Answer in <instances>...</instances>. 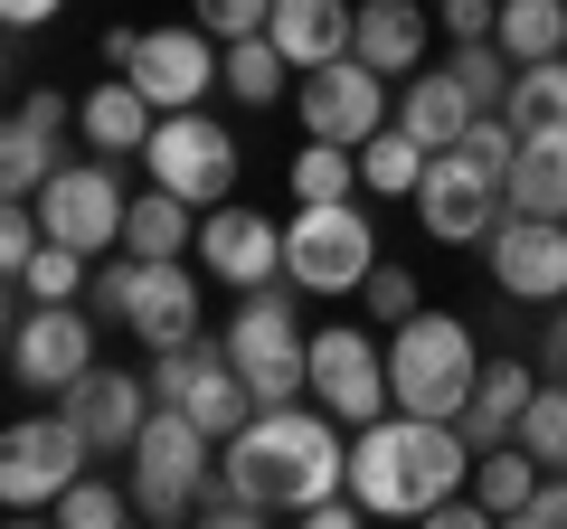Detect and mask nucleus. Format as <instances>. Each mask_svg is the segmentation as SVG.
Wrapping results in <instances>:
<instances>
[{
	"mask_svg": "<svg viewBox=\"0 0 567 529\" xmlns=\"http://www.w3.org/2000/svg\"><path fill=\"white\" fill-rule=\"evenodd\" d=\"M218 473L256 510H312L322 491L350 483V426L331 407H312V397H293V407H256L218 445Z\"/></svg>",
	"mask_w": 567,
	"mask_h": 529,
	"instance_id": "obj_1",
	"label": "nucleus"
},
{
	"mask_svg": "<svg viewBox=\"0 0 567 529\" xmlns=\"http://www.w3.org/2000/svg\"><path fill=\"white\" fill-rule=\"evenodd\" d=\"M473 483V435L454 416H369L350 426V491H360L369 520H425L445 491Z\"/></svg>",
	"mask_w": 567,
	"mask_h": 529,
	"instance_id": "obj_2",
	"label": "nucleus"
},
{
	"mask_svg": "<svg viewBox=\"0 0 567 529\" xmlns=\"http://www.w3.org/2000/svg\"><path fill=\"white\" fill-rule=\"evenodd\" d=\"M473 378H483V350H473V322L464 312H406L388 322V397L406 416H464Z\"/></svg>",
	"mask_w": 567,
	"mask_h": 529,
	"instance_id": "obj_3",
	"label": "nucleus"
},
{
	"mask_svg": "<svg viewBox=\"0 0 567 529\" xmlns=\"http://www.w3.org/2000/svg\"><path fill=\"white\" fill-rule=\"evenodd\" d=\"M227 360H237V378L256 387V407H293L303 397V350H312V331H303V293L284 284H256V293H237V312H227Z\"/></svg>",
	"mask_w": 567,
	"mask_h": 529,
	"instance_id": "obj_4",
	"label": "nucleus"
},
{
	"mask_svg": "<svg viewBox=\"0 0 567 529\" xmlns=\"http://www.w3.org/2000/svg\"><path fill=\"white\" fill-rule=\"evenodd\" d=\"M369 264H379V227L360 199H293L284 218V284L331 303V293H360Z\"/></svg>",
	"mask_w": 567,
	"mask_h": 529,
	"instance_id": "obj_5",
	"label": "nucleus"
},
{
	"mask_svg": "<svg viewBox=\"0 0 567 529\" xmlns=\"http://www.w3.org/2000/svg\"><path fill=\"white\" fill-rule=\"evenodd\" d=\"M208 473H218V435H208L199 416H181V407L152 397V416H142V435H133V510L142 520H189L199 491H208Z\"/></svg>",
	"mask_w": 567,
	"mask_h": 529,
	"instance_id": "obj_6",
	"label": "nucleus"
},
{
	"mask_svg": "<svg viewBox=\"0 0 567 529\" xmlns=\"http://www.w3.org/2000/svg\"><path fill=\"white\" fill-rule=\"evenodd\" d=\"M95 303L114 312L142 350H171V341L199 331V274H189L181 256H133V246H114V264L95 274Z\"/></svg>",
	"mask_w": 567,
	"mask_h": 529,
	"instance_id": "obj_7",
	"label": "nucleus"
},
{
	"mask_svg": "<svg viewBox=\"0 0 567 529\" xmlns=\"http://www.w3.org/2000/svg\"><path fill=\"white\" fill-rule=\"evenodd\" d=\"M142 170H152V189H181L189 208H218V199H237V133L208 104H181V114L152 123Z\"/></svg>",
	"mask_w": 567,
	"mask_h": 529,
	"instance_id": "obj_8",
	"label": "nucleus"
},
{
	"mask_svg": "<svg viewBox=\"0 0 567 529\" xmlns=\"http://www.w3.org/2000/svg\"><path fill=\"white\" fill-rule=\"evenodd\" d=\"M152 397H162V407H181V416H199L218 445L246 426V416H256V387L237 378L227 341H208V331H189V341L152 350Z\"/></svg>",
	"mask_w": 567,
	"mask_h": 529,
	"instance_id": "obj_9",
	"label": "nucleus"
},
{
	"mask_svg": "<svg viewBox=\"0 0 567 529\" xmlns=\"http://www.w3.org/2000/svg\"><path fill=\"white\" fill-rule=\"evenodd\" d=\"M303 397H312V407H331L341 426L388 416V407H398V397H388V341H379L369 322L312 331V350H303Z\"/></svg>",
	"mask_w": 567,
	"mask_h": 529,
	"instance_id": "obj_10",
	"label": "nucleus"
},
{
	"mask_svg": "<svg viewBox=\"0 0 567 529\" xmlns=\"http://www.w3.org/2000/svg\"><path fill=\"white\" fill-rule=\"evenodd\" d=\"M85 464H95V445L66 426V407L10 416V426H0V510H58V491L76 483Z\"/></svg>",
	"mask_w": 567,
	"mask_h": 529,
	"instance_id": "obj_11",
	"label": "nucleus"
},
{
	"mask_svg": "<svg viewBox=\"0 0 567 529\" xmlns=\"http://www.w3.org/2000/svg\"><path fill=\"white\" fill-rule=\"evenodd\" d=\"M293 114H303L312 143H350L360 152L369 133L398 114V95H388V76L369 58H331V66H303V76H293Z\"/></svg>",
	"mask_w": 567,
	"mask_h": 529,
	"instance_id": "obj_12",
	"label": "nucleus"
},
{
	"mask_svg": "<svg viewBox=\"0 0 567 529\" xmlns=\"http://www.w3.org/2000/svg\"><path fill=\"white\" fill-rule=\"evenodd\" d=\"M416 218H425L435 246H492V227L511 218V199H502V180H492L464 143H445L435 162H425V180H416Z\"/></svg>",
	"mask_w": 567,
	"mask_h": 529,
	"instance_id": "obj_13",
	"label": "nucleus"
},
{
	"mask_svg": "<svg viewBox=\"0 0 567 529\" xmlns=\"http://www.w3.org/2000/svg\"><path fill=\"white\" fill-rule=\"evenodd\" d=\"M123 218H133V199H123V180H114V162H58L48 170V189H39V227L58 246H76V256H104V246H123Z\"/></svg>",
	"mask_w": 567,
	"mask_h": 529,
	"instance_id": "obj_14",
	"label": "nucleus"
},
{
	"mask_svg": "<svg viewBox=\"0 0 567 529\" xmlns=\"http://www.w3.org/2000/svg\"><path fill=\"white\" fill-rule=\"evenodd\" d=\"M483 264H492V293H502V303H529V312L567 303V218H520V208H511V218L492 227Z\"/></svg>",
	"mask_w": 567,
	"mask_h": 529,
	"instance_id": "obj_15",
	"label": "nucleus"
},
{
	"mask_svg": "<svg viewBox=\"0 0 567 529\" xmlns=\"http://www.w3.org/2000/svg\"><path fill=\"white\" fill-rule=\"evenodd\" d=\"M199 274H218L227 293H256V284H275L284 274V227L265 218V208H246V199H218V208H199Z\"/></svg>",
	"mask_w": 567,
	"mask_h": 529,
	"instance_id": "obj_16",
	"label": "nucleus"
},
{
	"mask_svg": "<svg viewBox=\"0 0 567 529\" xmlns=\"http://www.w3.org/2000/svg\"><path fill=\"white\" fill-rule=\"evenodd\" d=\"M10 378L20 387H76L85 369H95V322H85V303H39V312H20V331H10Z\"/></svg>",
	"mask_w": 567,
	"mask_h": 529,
	"instance_id": "obj_17",
	"label": "nucleus"
},
{
	"mask_svg": "<svg viewBox=\"0 0 567 529\" xmlns=\"http://www.w3.org/2000/svg\"><path fill=\"white\" fill-rule=\"evenodd\" d=\"M218 58H227V48L208 39L199 20H181V29H142V48H133L123 76L162 104V114H181V104H208V95H218Z\"/></svg>",
	"mask_w": 567,
	"mask_h": 529,
	"instance_id": "obj_18",
	"label": "nucleus"
},
{
	"mask_svg": "<svg viewBox=\"0 0 567 529\" xmlns=\"http://www.w3.org/2000/svg\"><path fill=\"white\" fill-rule=\"evenodd\" d=\"M58 407H66V426H76L95 454H133L142 416H152V378H133V369H104V360H95L76 387H58Z\"/></svg>",
	"mask_w": 567,
	"mask_h": 529,
	"instance_id": "obj_19",
	"label": "nucleus"
},
{
	"mask_svg": "<svg viewBox=\"0 0 567 529\" xmlns=\"http://www.w3.org/2000/svg\"><path fill=\"white\" fill-rule=\"evenodd\" d=\"M350 58H369L388 85L416 76L435 58V10L425 0H360V20H350Z\"/></svg>",
	"mask_w": 567,
	"mask_h": 529,
	"instance_id": "obj_20",
	"label": "nucleus"
},
{
	"mask_svg": "<svg viewBox=\"0 0 567 529\" xmlns=\"http://www.w3.org/2000/svg\"><path fill=\"white\" fill-rule=\"evenodd\" d=\"M529 397H539V360L502 350V360H483V378H473V397H464V416H454V426H464L473 454H483V445H502V435H520Z\"/></svg>",
	"mask_w": 567,
	"mask_h": 529,
	"instance_id": "obj_21",
	"label": "nucleus"
},
{
	"mask_svg": "<svg viewBox=\"0 0 567 529\" xmlns=\"http://www.w3.org/2000/svg\"><path fill=\"white\" fill-rule=\"evenodd\" d=\"M350 20H360V0H275L265 39H275L284 58H293V76H303V66L350 58Z\"/></svg>",
	"mask_w": 567,
	"mask_h": 529,
	"instance_id": "obj_22",
	"label": "nucleus"
},
{
	"mask_svg": "<svg viewBox=\"0 0 567 529\" xmlns=\"http://www.w3.org/2000/svg\"><path fill=\"white\" fill-rule=\"evenodd\" d=\"M152 123H162V104L142 95L133 76H114V85H95V95L76 104V133L104 152V162H142V143H152Z\"/></svg>",
	"mask_w": 567,
	"mask_h": 529,
	"instance_id": "obj_23",
	"label": "nucleus"
},
{
	"mask_svg": "<svg viewBox=\"0 0 567 529\" xmlns=\"http://www.w3.org/2000/svg\"><path fill=\"white\" fill-rule=\"evenodd\" d=\"M398 123L425 152H445V143L473 133V95L454 85V66H416V76H398Z\"/></svg>",
	"mask_w": 567,
	"mask_h": 529,
	"instance_id": "obj_24",
	"label": "nucleus"
},
{
	"mask_svg": "<svg viewBox=\"0 0 567 529\" xmlns=\"http://www.w3.org/2000/svg\"><path fill=\"white\" fill-rule=\"evenodd\" d=\"M502 199L520 208V218H567V133H520Z\"/></svg>",
	"mask_w": 567,
	"mask_h": 529,
	"instance_id": "obj_25",
	"label": "nucleus"
},
{
	"mask_svg": "<svg viewBox=\"0 0 567 529\" xmlns=\"http://www.w3.org/2000/svg\"><path fill=\"white\" fill-rule=\"evenodd\" d=\"M218 95H237L246 114H265V104H284L293 95V58H284L275 39H227V58H218Z\"/></svg>",
	"mask_w": 567,
	"mask_h": 529,
	"instance_id": "obj_26",
	"label": "nucleus"
},
{
	"mask_svg": "<svg viewBox=\"0 0 567 529\" xmlns=\"http://www.w3.org/2000/svg\"><path fill=\"white\" fill-rule=\"evenodd\" d=\"M425 162H435V152H425L416 133H406V123L388 114L379 133H369V143H360V189H369V199H416Z\"/></svg>",
	"mask_w": 567,
	"mask_h": 529,
	"instance_id": "obj_27",
	"label": "nucleus"
},
{
	"mask_svg": "<svg viewBox=\"0 0 567 529\" xmlns=\"http://www.w3.org/2000/svg\"><path fill=\"white\" fill-rule=\"evenodd\" d=\"M539 473H548V464L520 445V435H502V445H483V454H473V491H483V510H492V520H520V501L539 491Z\"/></svg>",
	"mask_w": 567,
	"mask_h": 529,
	"instance_id": "obj_28",
	"label": "nucleus"
},
{
	"mask_svg": "<svg viewBox=\"0 0 567 529\" xmlns=\"http://www.w3.org/2000/svg\"><path fill=\"white\" fill-rule=\"evenodd\" d=\"M123 246H133V256H189V246H199V208H189L181 189H142L133 218H123Z\"/></svg>",
	"mask_w": 567,
	"mask_h": 529,
	"instance_id": "obj_29",
	"label": "nucleus"
},
{
	"mask_svg": "<svg viewBox=\"0 0 567 529\" xmlns=\"http://www.w3.org/2000/svg\"><path fill=\"white\" fill-rule=\"evenodd\" d=\"M520 133H567V58H529L511 66V104H502Z\"/></svg>",
	"mask_w": 567,
	"mask_h": 529,
	"instance_id": "obj_30",
	"label": "nucleus"
},
{
	"mask_svg": "<svg viewBox=\"0 0 567 529\" xmlns=\"http://www.w3.org/2000/svg\"><path fill=\"white\" fill-rule=\"evenodd\" d=\"M502 58L529 66V58H567V0H502Z\"/></svg>",
	"mask_w": 567,
	"mask_h": 529,
	"instance_id": "obj_31",
	"label": "nucleus"
},
{
	"mask_svg": "<svg viewBox=\"0 0 567 529\" xmlns=\"http://www.w3.org/2000/svg\"><path fill=\"white\" fill-rule=\"evenodd\" d=\"M48 170H58V143H48L29 114H10L0 123V199H39Z\"/></svg>",
	"mask_w": 567,
	"mask_h": 529,
	"instance_id": "obj_32",
	"label": "nucleus"
},
{
	"mask_svg": "<svg viewBox=\"0 0 567 529\" xmlns=\"http://www.w3.org/2000/svg\"><path fill=\"white\" fill-rule=\"evenodd\" d=\"M284 180H293V199H360V152L303 133V152L284 162Z\"/></svg>",
	"mask_w": 567,
	"mask_h": 529,
	"instance_id": "obj_33",
	"label": "nucleus"
},
{
	"mask_svg": "<svg viewBox=\"0 0 567 529\" xmlns=\"http://www.w3.org/2000/svg\"><path fill=\"white\" fill-rule=\"evenodd\" d=\"M454 85L473 95V114H502L511 104V58H502V39H454Z\"/></svg>",
	"mask_w": 567,
	"mask_h": 529,
	"instance_id": "obj_34",
	"label": "nucleus"
},
{
	"mask_svg": "<svg viewBox=\"0 0 567 529\" xmlns=\"http://www.w3.org/2000/svg\"><path fill=\"white\" fill-rule=\"evenodd\" d=\"M85 264H95V256H76V246L39 237V256L20 264V293H29V303H76V284H85Z\"/></svg>",
	"mask_w": 567,
	"mask_h": 529,
	"instance_id": "obj_35",
	"label": "nucleus"
},
{
	"mask_svg": "<svg viewBox=\"0 0 567 529\" xmlns=\"http://www.w3.org/2000/svg\"><path fill=\"white\" fill-rule=\"evenodd\" d=\"M58 520H66V529H114V520H142V510H133V491L85 483V473H76V483L58 491Z\"/></svg>",
	"mask_w": 567,
	"mask_h": 529,
	"instance_id": "obj_36",
	"label": "nucleus"
},
{
	"mask_svg": "<svg viewBox=\"0 0 567 529\" xmlns=\"http://www.w3.org/2000/svg\"><path fill=\"white\" fill-rule=\"evenodd\" d=\"M360 303H369V322H379V331H388V322H406V312L425 303L416 264H388V256H379V264H369V284H360Z\"/></svg>",
	"mask_w": 567,
	"mask_h": 529,
	"instance_id": "obj_37",
	"label": "nucleus"
},
{
	"mask_svg": "<svg viewBox=\"0 0 567 529\" xmlns=\"http://www.w3.org/2000/svg\"><path fill=\"white\" fill-rule=\"evenodd\" d=\"M520 445L539 454V464H558V473H567V387H548V378H539V397H529V416H520Z\"/></svg>",
	"mask_w": 567,
	"mask_h": 529,
	"instance_id": "obj_38",
	"label": "nucleus"
},
{
	"mask_svg": "<svg viewBox=\"0 0 567 529\" xmlns=\"http://www.w3.org/2000/svg\"><path fill=\"white\" fill-rule=\"evenodd\" d=\"M189 20H199L208 39L227 48V39H256V29L275 20V0H189Z\"/></svg>",
	"mask_w": 567,
	"mask_h": 529,
	"instance_id": "obj_39",
	"label": "nucleus"
},
{
	"mask_svg": "<svg viewBox=\"0 0 567 529\" xmlns=\"http://www.w3.org/2000/svg\"><path fill=\"white\" fill-rule=\"evenodd\" d=\"M39 237H48L39 208H29V199H0V274H20V264L39 256Z\"/></svg>",
	"mask_w": 567,
	"mask_h": 529,
	"instance_id": "obj_40",
	"label": "nucleus"
},
{
	"mask_svg": "<svg viewBox=\"0 0 567 529\" xmlns=\"http://www.w3.org/2000/svg\"><path fill=\"white\" fill-rule=\"evenodd\" d=\"M435 29L445 39H492L502 29V0H435Z\"/></svg>",
	"mask_w": 567,
	"mask_h": 529,
	"instance_id": "obj_41",
	"label": "nucleus"
},
{
	"mask_svg": "<svg viewBox=\"0 0 567 529\" xmlns=\"http://www.w3.org/2000/svg\"><path fill=\"white\" fill-rule=\"evenodd\" d=\"M520 529H567V473H558V464H548L539 491L520 501Z\"/></svg>",
	"mask_w": 567,
	"mask_h": 529,
	"instance_id": "obj_42",
	"label": "nucleus"
},
{
	"mask_svg": "<svg viewBox=\"0 0 567 529\" xmlns=\"http://www.w3.org/2000/svg\"><path fill=\"white\" fill-rule=\"evenodd\" d=\"M539 378H548V387H567V303H548V312H539Z\"/></svg>",
	"mask_w": 567,
	"mask_h": 529,
	"instance_id": "obj_43",
	"label": "nucleus"
},
{
	"mask_svg": "<svg viewBox=\"0 0 567 529\" xmlns=\"http://www.w3.org/2000/svg\"><path fill=\"white\" fill-rule=\"evenodd\" d=\"M425 520H435V529H492V510H483V491H445Z\"/></svg>",
	"mask_w": 567,
	"mask_h": 529,
	"instance_id": "obj_44",
	"label": "nucleus"
},
{
	"mask_svg": "<svg viewBox=\"0 0 567 529\" xmlns=\"http://www.w3.org/2000/svg\"><path fill=\"white\" fill-rule=\"evenodd\" d=\"M20 114H29V123H39L48 143H58L66 123H76V104H66V95H48V85H39V95H20Z\"/></svg>",
	"mask_w": 567,
	"mask_h": 529,
	"instance_id": "obj_45",
	"label": "nucleus"
},
{
	"mask_svg": "<svg viewBox=\"0 0 567 529\" xmlns=\"http://www.w3.org/2000/svg\"><path fill=\"white\" fill-rule=\"evenodd\" d=\"M66 0H0V29H48Z\"/></svg>",
	"mask_w": 567,
	"mask_h": 529,
	"instance_id": "obj_46",
	"label": "nucleus"
},
{
	"mask_svg": "<svg viewBox=\"0 0 567 529\" xmlns=\"http://www.w3.org/2000/svg\"><path fill=\"white\" fill-rule=\"evenodd\" d=\"M133 48H142V29H104V66H114V76L133 66Z\"/></svg>",
	"mask_w": 567,
	"mask_h": 529,
	"instance_id": "obj_47",
	"label": "nucleus"
},
{
	"mask_svg": "<svg viewBox=\"0 0 567 529\" xmlns=\"http://www.w3.org/2000/svg\"><path fill=\"white\" fill-rule=\"evenodd\" d=\"M10 331H20V274H0V350H10Z\"/></svg>",
	"mask_w": 567,
	"mask_h": 529,
	"instance_id": "obj_48",
	"label": "nucleus"
},
{
	"mask_svg": "<svg viewBox=\"0 0 567 529\" xmlns=\"http://www.w3.org/2000/svg\"><path fill=\"white\" fill-rule=\"evenodd\" d=\"M0 85H10V29H0Z\"/></svg>",
	"mask_w": 567,
	"mask_h": 529,
	"instance_id": "obj_49",
	"label": "nucleus"
}]
</instances>
